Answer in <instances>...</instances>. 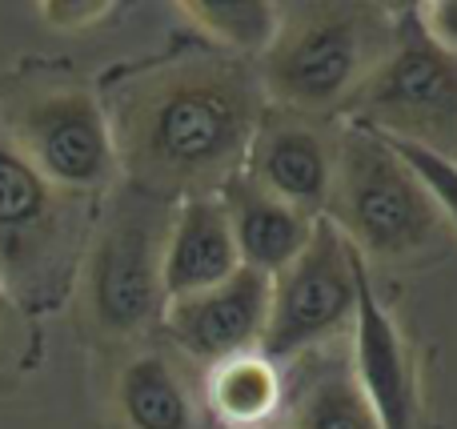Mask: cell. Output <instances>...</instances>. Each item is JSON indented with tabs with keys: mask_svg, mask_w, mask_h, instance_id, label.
Instances as JSON below:
<instances>
[{
	"mask_svg": "<svg viewBox=\"0 0 457 429\" xmlns=\"http://www.w3.org/2000/svg\"><path fill=\"white\" fill-rule=\"evenodd\" d=\"M32 321L0 289V385H8L32 358Z\"/></svg>",
	"mask_w": 457,
	"mask_h": 429,
	"instance_id": "obj_19",
	"label": "cell"
},
{
	"mask_svg": "<svg viewBox=\"0 0 457 429\" xmlns=\"http://www.w3.org/2000/svg\"><path fill=\"white\" fill-rule=\"evenodd\" d=\"M389 144H394L397 157L418 173V181L426 185V193L434 197L445 229H457V161L442 157V153L418 149V144H402V141H389Z\"/></svg>",
	"mask_w": 457,
	"mask_h": 429,
	"instance_id": "obj_18",
	"label": "cell"
},
{
	"mask_svg": "<svg viewBox=\"0 0 457 429\" xmlns=\"http://www.w3.org/2000/svg\"><path fill=\"white\" fill-rule=\"evenodd\" d=\"M205 401L228 429H273V417L285 409L281 366L261 350L217 361L205 369Z\"/></svg>",
	"mask_w": 457,
	"mask_h": 429,
	"instance_id": "obj_15",
	"label": "cell"
},
{
	"mask_svg": "<svg viewBox=\"0 0 457 429\" xmlns=\"http://www.w3.org/2000/svg\"><path fill=\"white\" fill-rule=\"evenodd\" d=\"M120 429H197V406L181 361L165 350H137L112 382Z\"/></svg>",
	"mask_w": 457,
	"mask_h": 429,
	"instance_id": "obj_14",
	"label": "cell"
},
{
	"mask_svg": "<svg viewBox=\"0 0 457 429\" xmlns=\"http://www.w3.org/2000/svg\"><path fill=\"white\" fill-rule=\"evenodd\" d=\"M361 257L329 221L313 225L309 245L269 277V321L261 353L277 366L329 345L353 326Z\"/></svg>",
	"mask_w": 457,
	"mask_h": 429,
	"instance_id": "obj_8",
	"label": "cell"
},
{
	"mask_svg": "<svg viewBox=\"0 0 457 429\" xmlns=\"http://www.w3.org/2000/svg\"><path fill=\"white\" fill-rule=\"evenodd\" d=\"M349 374L373 406L381 429H413L418 422V385L405 337L394 313L370 285V269H357V309L349 326Z\"/></svg>",
	"mask_w": 457,
	"mask_h": 429,
	"instance_id": "obj_11",
	"label": "cell"
},
{
	"mask_svg": "<svg viewBox=\"0 0 457 429\" xmlns=\"http://www.w3.org/2000/svg\"><path fill=\"white\" fill-rule=\"evenodd\" d=\"M269 321V277L253 269H237L221 285L201 289V293L177 297L165 305L161 329L177 353L201 366H217L237 353H253L265 342Z\"/></svg>",
	"mask_w": 457,
	"mask_h": 429,
	"instance_id": "obj_10",
	"label": "cell"
},
{
	"mask_svg": "<svg viewBox=\"0 0 457 429\" xmlns=\"http://www.w3.org/2000/svg\"><path fill=\"white\" fill-rule=\"evenodd\" d=\"M101 201L56 189L0 133V289L29 321L72 297Z\"/></svg>",
	"mask_w": 457,
	"mask_h": 429,
	"instance_id": "obj_5",
	"label": "cell"
},
{
	"mask_svg": "<svg viewBox=\"0 0 457 429\" xmlns=\"http://www.w3.org/2000/svg\"><path fill=\"white\" fill-rule=\"evenodd\" d=\"M0 133L40 177L101 201L120 181L109 120L93 80L61 61H16L0 72Z\"/></svg>",
	"mask_w": 457,
	"mask_h": 429,
	"instance_id": "obj_3",
	"label": "cell"
},
{
	"mask_svg": "<svg viewBox=\"0 0 457 429\" xmlns=\"http://www.w3.org/2000/svg\"><path fill=\"white\" fill-rule=\"evenodd\" d=\"M341 125L265 104L245 149L241 177L305 217H325L337 169Z\"/></svg>",
	"mask_w": 457,
	"mask_h": 429,
	"instance_id": "obj_9",
	"label": "cell"
},
{
	"mask_svg": "<svg viewBox=\"0 0 457 429\" xmlns=\"http://www.w3.org/2000/svg\"><path fill=\"white\" fill-rule=\"evenodd\" d=\"M386 4H281V21L257 61L265 101L333 120L349 112L397 37Z\"/></svg>",
	"mask_w": 457,
	"mask_h": 429,
	"instance_id": "obj_2",
	"label": "cell"
},
{
	"mask_svg": "<svg viewBox=\"0 0 457 429\" xmlns=\"http://www.w3.org/2000/svg\"><path fill=\"white\" fill-rule=\"evenodd\" d=\"M181 16L205 48L237 61H261L281 21V4H261V0H189L181 4Z\"/></svg>",
	"mask_w": 457,
	"mask_h": 429,
	"instance_id": "obj_17",
	"label": "cell"
},
{
	"mask_svg": "<svg viewBox=\"0 0 457 429\" xmlns=\"http://www.w3.org/2000/svg\"><path fill=\"white\" fill-rule=\"evenodd\" d=\"M177 201L117 181L101 201L72 297L93 337L141 342L165 318V237Z\"/></svg>",
	"mask_w": 457,
	"mask_h": 429,
	"instance_id": "obj_4",
	"label": "cell"
},
{
	"mask_svg": "<svg viewBox=\"0 0 457 429\" xmlns=\"http://www.w3.org/2000/svg\"><path fill=\"white\" fill-rule=\"evenodd\" d=\"M413 24L421 29V37L429 45H437L442 53L457 56V0H434V4H413Z\"/></svg>",
	"mask_w": 457,
	"mask_h": 429,
	"instance_id": "obj_21",
	"label": "cell"
},
{
	"mask_svg": "<svg viewBox=\"0 0 457 429\" xmlns=\"http://www.w3.org/2000/svg\"><path fill=\"white\" fill-rule=\"evenodd\" d=\"M221 205L228 217V229L237 241V257L245 269L261 273V277H277L301 249L313 237V225L321 217H305L297 209H289L285 201L261 193L257 185H249L241 173L228 177L221 185Z\"/></svg>",
	"mask_w": 457,
	"mask_h": 429,
	"instance_id": "obj_13",
	"label": "cell"
},
{
	"mask_svg": "<svg viewBox=\"0 0 457 429\" xmlns=\"http://www.w3.org/2000/svg\"><path fill=\"white\" fill-rule=\"evenodd\" d=\"M109 16L112 4H104V0H48V4H40V21L53 32H85Z\"/></svg>",
	"mask_w": 457,
	"mask_h": 429,
	"instance_id": "obj_20",
	"label": "cell"
},
{
	"mask_svg": "<svg viewBox=\"0 0 457 429\" xmlns=\"http://www.w3.org/2000/svg\"><path fill=\"white\" fill-rule=\"evenodd\" d=\"M241 269L221 197H185L173 205L165 237V301L221 285Z\"/></svg>",
	"mask_w": 457,
	"mask_h": 429,
	"instance_id": "obj_12",
	"label": "cell"
},
{
	"mask_svg": "<svg viewBox=\"0 0 457 429\" xmlns=\"http://www.w3.org/2000/svg\"><path fill=\"white\" fill-rule=\"evenodd\" d=\"M289 429H381L345 361H317L289 401Z\"/></svg>",
	"mask_w": 457,
	"mask_h": 429,
	"instance_id": "obj_16",
	"label": "cell"
},
{
	"mask_svg": "<svg viewBox=\"0 0 457 429\" xmlns=\"http://www.w3.org/2000/svg\"><path fill=\"white\" fill-rule=\"evenodd\" d=\"M96 93L120 181L165 201L221 193L269 104L257 64L213 48L125 64Z\"/></svg>",
	"mask_w": 457,
	"mask_h": 429,
	"instance_id": "obj_1",
	"label": "cell"
},
{
	"mask_svg": "<svg viewBox=\"0 0 457 429\" xmlns=\"http://www.w3.org/2000/svg\"><path fill=\"white\" fill-rule=\"evenodd\" d=\"M349 117L386 141L457 161V56L421 37L410 8L397 16L394 45L353 96Z\"/></svg>",
	"mask_w": 457,
	"mask_h": 429,
	"instance_id": "obj_7",
	"label": "cell"
},
{
	"mask_svg": "<svg viewBox=\"0 0 457 429\" xmlns=\"http://www.w3.org/2000/svg\"><path fill=\"white\" fill-rule=\"evenodd\" d=\"M325 221L365 265H405L437 249L445 221L434 197L386 136L341 125Z\"/></svg>",
	"mask_w": 457,
	"mask_h": 429,
	"instance_id": "obj_6",
	"label": "cell"
}]
</instances>
